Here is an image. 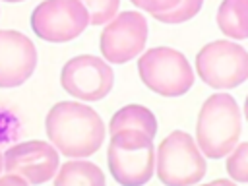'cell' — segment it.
Wrapping results in <instances>:
<instances>
[{
    "mask_svg": "<svg viewBox=\"0 0 248 186\" xmlns=\"http://www.w3.org/2000/svg\"><path fill=\"white\" fill-rule=\"evenodd\" d=\"M50 143L66 157H89L105 140V124L97 110L78 101H58L45 118Z\"/></svg>",
    "mask_w": 248,
    "mask_h": 186,
    "instance_id": "6da1fadb",
    "label": "cell"
},
{
    "mask_svg": "<svg viewBox=\"0 0 248 186\" xmlns=\"http://www.w3.org/2000/svg\"><path fill=\"white\" fill-rule=\"evenodd\" d=\"M240 138V108L232 95L213 93L209 95L196 122V143L209 159H221L229 155Z\"/></svg>",
    "mask_w": 248,
    "mask_h": 186,
    "instance_id": "7a4b0ae2",
    "label": "cell"
},
{
    "mask_svg": "<svg viewBox=\"0 0 248 186\" xmlns=\"http://www.w3.org/2000/svg\"><path fill=\"white\" fill-rule=\"evenodd\" d=\"M107 163L118 184L143 186L155 170L153 140L140 130H120L110 136Z\"/></svg>",
    "mask_w": 248,
    "mask_h": 186,
    "instance_id": "3957f363",
    "label": "cell"
},
{
    "mask_svg": "<svg viewBox=\"0 0 248 186\" xmlns=\"http://www.w3.org/2000/svg\"><path fill=\"white\" fill-rule=\"evenodd\" d=\"M155 170L165 186H194L205 174V155L188 132L174 130L157 147Z\"/></svg>",
    "mask_w": 248,
    "mask_h": 186,
    "instance_id": "277c9868",
    "label": "cell"
},
{
    "mask_svg": "<svg viewBox=\"0 0 248 186\" xmlns=\"http://www.w3.org/2000/svg\"><path fill=\"white\" fill-rule=\"evenodd\" d=\"M141 81L163 97H180L194 85V70L186 56L170 46L145 50L138 60Z\"/></svg>",
    "mask_w": 248,
    "mask_h": 186,
    "instance_id": "5b68a950",
    "label": "cell"
},
{
    "mask_svg": "<svg viewBox=\"0 0 248 186\" xmlns=\"http://www.w3.org/2000/svg\"><path fill=\"white\" fill-rule=\"evenodd\" d=\"M196 72L209 87L232 89L248 79V50L227 39L211 41L196 54Z\"/></svg>",
    "mask_w": 248,
    "mask_h": 186,
    "instance_id": "8992f818",
    "label": "cell"
},
{
    "mask_svg": "<svg viewBox=\"0 0 248 186\" xmlns=\"http://www.w3.org/2000/svg\"><path fill=\"white\" fill-rule=\"evenodd\" d=\"M31 29L48 43L76 39L89 25V14L79 0H43L31 12Z\"/></svg>",
    "mask_w": 248,
    "mask_h": 186,
    "instance_id": "52a82bcc",
    "label": "cell"
},
{
    "mask_svg": "<svg viewBox=\"0 0 248 186\" xmlns=\"http://www.w3.org/2000/svg\"><path fill=\"white\" fill-rule=\"evenodd\" d=\"M114 83V72L107 60L93 54L70 58L60 72V85L66 93L81 101H101Z\"/></svg>",
    "mask_w": 248,
    "mask_h": 186,
    "instance_id": "ba28073f",
    "label": "cell"
},
{
    "mask_svg": "<svg viewBox=\"0 0 248 186\" xmlns=\"http://www.w3.org/2000/svg\"><path fill=\"white\" fill-rule=\"evenodd\" d=\"M147 41V21L140 12L124 10L116 14L101 31L99 48L107 62L124 64L136 58Z\"/></svg>",
    "mask_w": 248,
    "mask_h": 186,
    "instance_id": "9c48e42d",
    "label": "cell"
},
{
    "mask_svg": "<svg viewBox=\"0 0 248 186\" xmlns=\"http://www.w3.org/2000/svg\"><path fill=\"white\" fill-rule=\"evenodd\" d=\"M60 167L58 149L43 140L19 141L4 153V170L17 174L29 184L37 186L50 180Z\"/></svg>",
    "mask_w": 248,
    "mask_h": 186,
    "instance_id": "30bf717a",
    "label": "cell"
},
{
    "mask_svg": "<svg viewBox=\"0 0 248 186\" xmlns=\"http://www.w3.org/2000/svg\"><path fill=\"white\" fill-rule=\"evenodd\" d=\"M37 66L33 41L16 29H0V87H17Z\"/></svg>",
    "mask_w": 248,
    "mask_h": 186,
    "instance_id": "8fae6325",
    "label": "cell"
},
{
    "mask_svg": "<svg viewBox=\"0 0 248 186\" xmlns=\"http://www.w3.org/2000/svg\"><path fill=\"white\" fill-rule=\"evenodd\" d=\"M120 130H140L153 140L157 134V118L143 105H126V107L118 108L108 122L110 136Z\"/></svg>",
    "mask_w": 248,
    "mask_h": 186,
    "instance_id": "7c38bea8",
    "label": "cell"
},
{
    "mask_svg": "<svg viewBox=\"0 0 248 186\" xmlns=\"http://www.w3.org/2000/svg\"><path fill=\"white\" fill-rule=\"evenodd\" d=\"M54 186H105V174L95 163L76 159L58 167Z\"/></svg>",
    "mask_w": 248,
    "mask_h": 186,
    "instance_id": "4fadbf2b",
    "label": "cell"
},
{
    "mask_svg": "<svg viewBox=\"0 0 248 186\" xmlns=\"http://www.w3.org/2000/svg\"><path fill=\"white\" fill-rule=\"evenodd\" d=\"M217 25L231 39H248V0H223L217 10Z\"/></svg>",
    "mask_w": 248,
    "mask_h": 186,
    "instance_id": "5bb4252c",
    "label": "cell"
},
{
    "mask_svg": "<svg viewBox=\"0 0 248 186\" xmlns=\"http://www.w3.org/2000/svg\"><path fill=\"white\" fill-rule=\"evenodd\" d=\"M202 6H203V0H180L172 10L153 14V17L161 23H184L194 16H198Z\"/></svg>",
    "mask_w": 248,
    "mask_h": 186,
    "instance_id": "9a60e30c",
    "label": "cell"
},
{
    "mask_svg": "<svg viewBox=\"0 0 248 186\" xmlns=\"http://www.w3.org/2000/svg\"><path fill=\"white\" fill-rule=\"evenodd\" d=\"M87 14H89V23L91 25H103L108 23L120 6V0H79Z\"/></svg>",
    "mask_w": 248,
    "mask_h": 186,
    "instance_id": "2e32d148",
    "label": "cell"
},
{
    "mask_svg": "<svg viewBox=\"0 0 248 186\" xmlns=\"http://www.w3.org/2000/svg\"><path fill=\"white\" fill-rule=\"evenodd\" d=\"M227 172L236 182H248V141L238 143L227 157Z\"/></svg>",
    "mask_w": 248,
    "mask_h": 186,
    "instance_id": "e0dca14e",
    "label": "cell"
},
{
    "mask_svg": "<svg viewBox=\"0 0 248 186\" xmlns=\"http://www.w3.org/2000/svg\"><path fill=\"white\" fill-rule=\"evenodd\" d=\"M130 2L136 8H140L143 12H149L153 16V14H161V12L172 10L180 0H130Z\"/></svg>",
    "mask_w": 248,
    "mask_h": 186,
    "instance_id": "ac0fdd59",
    "label": "cell"
},
{
    "mask_svg": "<svg viewBox=\"0 0 248 186\" xmlns=\"http://www.w3.org/2000/svg\"><path fill=\"white\" fill-rule=\"evenodd\" d=\"M0 186H29V182L23 180V178L17 176V174L6 172L4 176H0Z\"/></svg>",
    "mask_w": 248,
    "mask_h": 186,
    "instance_id": "d6986e66",
    "label": "cell"
},
{
    "mask_svg": "<svg viewBox=\"0 0 248 186\" xmlns=\"http://www.w3.org/2000/svg\"><path fill=\"white\" fill-rule=\"evenodd\" d=\"M202 186H225V182H223V178H217V180L207 182V184H202Z\"/></svg>",
    "mask_w": 248,
    "mask_h": 186,
    "instance_id": "ffe728a7",
    "label": "cell"
},
{
    "mask_svg": "<svg viewBox=\"0 0 248 186\" xmlns=\"http://www.w3.org/2000/svg\"><path fill=\"white\" fill-rule=\"evenodd\" d=\"M244 116L248 120V95H246V103H244Z\"/></svg>",
    "mask_w": 248,
    "mask_h": 186,
    "instance_id": "44dd1931",
    "label": "cell"
},
{
    "mask_svg": "<svg viewBox=\"0 0 248 186\" xmlns=\"http://www.w3.org/2000/svg\"><path fill=\"white\" fill-rule=\"evenodd\" d=\"M2 169H4V155L0 153V172H2Z\"/></svg>",
    "mask_w": 248,
    "mask_h": 186,
    "instance_id": "7402d4cb",
    "label": "cell"
},
{
    "mask_svg": "<svg viewBox=\"0 0 248 186\" xmlns=\"http://www.w3.org/2000/svg\"><path fill=\"white\" fill-rule=\"evenodd\" d=\"M4 2H12V4H16V2H23V0H4Z\"/></svg>",
    "mask_w": 248,
    "mask_h": 186,
    "instance_id": "603a6c76",
    "label": "cell"
}]
</instances>
